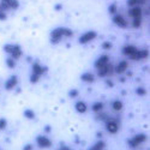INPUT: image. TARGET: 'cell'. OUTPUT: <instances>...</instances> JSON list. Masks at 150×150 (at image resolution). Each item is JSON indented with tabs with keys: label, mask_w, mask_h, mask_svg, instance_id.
Returning a JSON list of instances; mask_svg holds the SVG:
<instances>
[{
	"label": "cell",
	"mask_w": 150,
	"mask_h": 150,
	"mask_svg": "<svg viewBox=\"0 0 150 150\" xmlns=\"http://www.w3.org/2000/svg\"><path fill=\"white\" fill-rule=\"evenodd\" d=\"M113 21H114V23L117 24V25H119L120 28H126V27H127V21H126V19H124L122 16L117 15V16H114Z\"/></svg>",
	"instance_id": "cell-10"
},
{
	"label": "cell",
	"mask_w": 150,
	"mask_h": 150,
	"mask_svg": "<svg viewBox=\"0 0 150 150\" xmlns=\"http://www.w3.org/2000/svg\"><path fill=\"white\" fill-rule=\"evenodd\" d=\"M81 79L83 82H86V83H90V82H94V76L91 73H83L82 76H81Z\"/></svg>",
	"instance_id": "cell-16"
},
{
	"label": "cell",
	"mask_w": 150,
	"mask_h": 150,
	"mask_svg": "<svg viewBox=\"0 0 150 150\" xmlns=\"http://www.w3.org/2000/svg\"><path fill=\"white\" fill-rule=\"evenodd\" d=\"M108 64H109V62H108ZM108 64L106 66H103V67L97 70V73H98L100 77H105V76H107V74H108Z\"/></svg>",
	"instance_id": "cell-18"
},
{
	"label": "cell",
	"mask_w": 150,
	"mask_h": 150,
	"mask_svg": "<svg viewBox=\"0 0 150 150\" xmlns=\"http://www.w3.org/2000/svg\"><path fill=\"white\" fill-rule=\"evenodd\" d=\"M96 36H97V34H96L95 31H88V33L83 34V35L79 37V43H82V45H85V43L90 42L91 40H94Z\"/></svg>",
	"instance_id": "cell-4"
},
{
	"label": "cell",
	"mask_w": 150,
	"mask_h": 150,
	"mask_svg": "<svg viewBox=\"0 0 150 150\" xmlns=\"http://www.w3.org/2000/svg\"><path fill=\"white\" fill-rule=\"evenodd\" d=\"M5 19H6V13L3 10H0V21H5Z\"/></svg>",
	"instance_id": "cell-31"
},
{
	"label": "cell",
	"mask_w": 150,
	"mask_h": 150,
	"mask_svg": "<svg viewBox=\"0 0 150 150\" xmlns=\"http://www.w3.org/2000/svg\"><path fill=\"white\" fill-rule=\"evenodd\" d=\"M136 93H137V94H138L139 96H144V95L146 94L145 89H143V88H138V89H137V90H136Z\"/></svg>",
	"instance_id": "cell-27"
},
{
	"label": "cell",
	"mask_w": 150,
	"mask_h": 150,
	"mask_svg": "<svg viewBox=\"0 0 150 150\" xmlns=\"http://www.w3.org/2000/svg\"><path fill=\"white\" fill-rule=\"evenodd\" d=\"M23 150H33V145L31 144H28V145H25V148H24Z\"/></svg>",
	"instance_id": "cell-33"
},
{
	"label": "cell",
	"mask_w": 150,
	"mask_h": 150,
	"mask_svg": "<svg viewBox=\"0 0 150 150\" xmlns=\"http://www.w3.org/2000/svg\"><path fill=\"white\" fill-rule=\"evenodd\" d=\"M17 83H18V78H17L16 76H12V77L6 82L5 88H6L7 90H11V89H13L15 86L17 85Z\"/></svg>",
	"instance_id": "cell-12"
},
{
	"label": "cell",
	"mask_w": 150,
	"mask_h": 150,
	"mask_svg": "<svg viewBox=\"0 0 150 150\" xmlns=\"http://www.w3.org/2000/svg\"><path fill=\"white\" fill-rule=\"evenodd\" d=\"M106 127H107V131L110 132V133H117L118 130H119V124L115 121V120H109L107 121L106 124Z\"/></svg>",
	"instance_id": "cell-7"
},
{
	"label": "cell",
	"mask_w": 150,
	"mask_h": 150,
	"mask_svg": "<svg viewBox=\"0 0 150 150\" xmlns=\"http://www.w3.org/2000/svg\"><path fill=\"white\" fill-rule=\"evenodd\" d=\"M46 70H47V69H46V67H42L40 64H34V65H33V73L39 74V76H41V74H42Z\"/></svg>",
	"instance_id": "cell-14"
},
{
	"label": "cell",
	"mask_w": 150,
	"mask_h": 150,
	"mask_svg": "<svg viewBox=\"0 0 150 150\" xmlns=\"http://www.w3.org/2000/svg\"><path fill=\"white\" fill-rule=\"evenodd\" d=\"M6 127V120L5 119H0V130H4Z\"/></svg>",
	"instance_id": "cell-29"
},
{
	"label": "cell",
	"mask_w": 150,
	"mask_h": 150,
	"mask_svg": "<svg viewBox=\"0 0 150 150\" xmlns=\"http://www.w3.org/2000/svg\"><path fill=\"white\" fill-rule=\"evenodd\" d=\"M39 79H40L39 74H35V73L31 74V77H30V82L31 83H37V82H39Z\"/></svg>",
	"instance_id": "cell-26"
},
{
	"label": "cell",
	"mask_w": 150,
	"mask_h": 150,
	"mask_svg": "<svg viewBox=\"0 0 150 150\" xmlns=\"http://www.w3.org/2000/svg\"><path fill=\"white\" fill-rule=\"evenodd\" d=\"M3 3H5L7 6H8V8H18V6H19V4H18V1L17 0H1Z\"/></svg>",
	"instance_id": "cell-15"
},
{
	"label": "cell",
	"mask_w": 150,
	"mask_h": 150,
	"mask_svg": "<svg viewBox=\"0 0 150 150\" xmlns=\"http://www.w3.org/2000/svg\"><path fill=\"white\" fill-rule=\"evenodd\" d=\"M59 150H70L69 148H66V146H62V148H60Z\"/></svg>",
	"instance_id": "cell-34"
},
{
	"label": "cell",
	"mask_w": 150,
	"mask_h": 150,
	"mask_svg": "<svg viewBox=\"0 0 150 150\" xmlns=\"http://www.w3.org/2000/svg\"><path fill=\"white\" fill-rule=\"evenodd\" d=\"M127 67H129V64H127V61H120L119 64L117 65V67L114 69V71H115L117 73L121 74V73H124L125 71L127 70Z\"/></svg>",
	"instance_id": "cell-11"
},
{
	"label": "cell",
	"mask_w": 150,
	"mask_h": 150,
	"mask_svg": "<svg viewBox=\"0 0 150 150\" xmlns=\"http://www.w3.org/2000/svg\"><path fill=\"white\" fill-rule=\"evenodd\" d=\"M76 109H77V112H79V113H85L86 112V105L84 102L79 101V102L76 103Z\"/></svg>",
	"instance_id": "cell-17"
},
{
	"label": "cell",
	"mask_w": 150,
	"mask_h": 150,
	"mask_svg": "<svg viewBox=\"0 0 150 150\" xmlns=\"http://www.w3.org/2000/svg\"><path fill=\"white\" fill-rule=\"evenodd\" d=\"M149 57V52L146 49H143V51H137L133 55L130 57V59L132 60H143V59H146Z\"/></svg>",
	"instance_id": "cell-6"
},
{
	"label": "cell",
	"mask_w": 150,
	"mask_h": 150,
	"mask_svg": "<svg viewBox=\"0 0 150 150\" xmlns=\"http://www.w3.org/2000/svg\"><path fill=\"white\" fill-rule=\"evenodd\" d=\"M113 109L117 110V112L121 110V109H122V102H120V101H114V102H113Z\"/></svg>",
	"instance_id": "cell-21"
},
{
	"label": "cell",
	"mask_w": 150,
	"mask_h": 150,
	"mask_svg": "<svg viewBox=\"0 0 150 150\" xmlns=\"http://www.w3.org/2000/svg\"><path fill=\"white\" fill-rule=\"evenodd\" d=\"M108 62H109V57H108V55H102V57H100V58L96 60V62H95V67L98 70V69H101V67L106 66Z\"/></svg>",
	"instance_id": "cell-8"
},
{
	"label": "cell",
	"mask_w": 150,
	"mask_h": 150,
	"mask_svg": "<svg viewBox=\"0 0 150 150\" xmlns=\"http://www.w3.org/2000/svg\"><path fill=\"white\" fill-rule=\"evenodd\" d=\"M107 84H108L109 86H112V85H113V83H112V82H107Z\"/></svg>",
	"instance_id": "cell-35"
},
{
	"label": "cell",
	"mask_w": 150,
	"mask_h": 150,
	"mask_svg": "<svg viewBox=\"0 0 150 150\" xmlns=\"http://www.w3.org/2000/svg\"><path fill=\"white\" fill-rule=\"evenodd\" d=\"M77 95H78V91H77V90H71V91H70V96H71V97H76Z\"/></svg>",
	"instance_id": "cell-32"
},
{
	"label": "cell",
	"mask_w": 150,
	"mask_h": 150,
	"mask_svg": "<svg viewBox=\"0 0 150 150\" xmlns=\"http://www.w3.org/2000/svg\"><path fill=\"white\" fill-rule=\"evenodd\" d=\"M70 37L72 36V31L71 29H67V28H58V29H54L52 31V35H51V41L52 43L57 45L61 41V37Z\"/></svg>",
	"instance_id": "cell-1"
},
{
	"label": "cell",
	"mask_w": 150,
	"mask_h": 150,
	"mask_svg": "<svg viewBox=\"0 0 150 150\" xmlns=\"http://www.w3.org/2000/svg\"><path fill=\"white\" fill-rule=\"evenodd\" d=\"M109 12H110V13H115V12H117V5L115 4H112L109 6Z\"/></svg>",
	"instance_id": "cell-28"
},
{
	"label": "cell",
	"mask_w": 150,
	"mask_h": 150,
	"mask_svg": "<svg viewBox=\"0 0 150 150\" xmlns=\"http://www.w3.org/2000/svg\"><path fill=\"white\" fill-rule=\"evenodd\" d=\"M129 16L132 18H142V10L138 6H133L129 11Z\"/></svg>",
	"instance_id": "cell-9"
},
{
	"label": "cell",
	"mask_w": 150,
	"mask_h": 150,
	"mask_svg": "<svg viewBox=\"0 0 150 150\" xmlns=\"http://www.w3.org/2000/svg\"><path fill=\"white\" fill-rule=\"evenodd\" d=\"M102 48L103 49H110L112 48V43L110 42H103L102 43Z\"/></svg>",
	"instance_id": "cell-30"
},
{
	"label": "cell",
	"mask_w": 150,
	"mask_h": 150,
	"mask_svg": "<svg viewBox=\"0 0 150 150\" xmlns=\"http://www.w3.org/2000/svg\"><path fill=\"white\" fill-rule=\"evenodd\" d=\"M105 148V143L103 142H97L93 148H90L89 150H103Z\"/></svg>",
	"instance_id": "cell-19"
},
{
	"label": "cell",
	"mask_w": 150,
	"mask_h": 150,
	"mask_svg": "<svg viewBox=\"0 0 150 150\" xmlns=\"http://www.w3.org/2000/svg\"><path fill=\"white\" fill-rule=\"evenodd\" d=\"M141 22H142V18H133V23H132L133 28H138V27H141Z\"/></svg>",
	"instance_id": "cell-24"
},
{
	"label": "cell",
	"mask_w": 150,
	"mask_h": 150,
	"mask_svg": "<svg viewBox=\"0 0 150 150\" xmlns=\"http://www.w3.org/2000/svg\"><path fill=\"white\" fill-rule=\"evenodd\" d=\"M24 115H25L28 119H33L34 117H35V114H34V112L33 110H30V109H27L25 112H24Z\"/></svg>",
	"instance_id": "cell-25"
},
{
	"label": "cell",
	"mask_w": 150,
	"mask_h": 150,
	"mask_svg": "<svg viewBox=\"0 0 150 150\" xmlns=\"http://www.w3.org/2000/svg\"><path fill=\"white\" fill-rule=\"evenodd\" d=\"M36 142H37V144H39L40 148H49L52 145V142L45 136H39L36 138Z\"/></svg>",
	"instance_id": "cell-5"
},
{
	"label": "cell",
	"mask_w": 150,
	"mask_h": 150,
	"mask_svg": "<svg viewBox=\"0 0 150 150\" xmlns=\"http://www.w3.org/2000/svg\"><path fill=\"white\" fill-rule=\"evenodd\" d=\"M4 51L8 54H11L12 59H19L22 55V51H21V47L17 45H6L4 47Z\"/></svg>",
	"instance_id": "cell-2"
},
{
	"label": "cell",
	"mask_w": 150,
	"mask_h": 150,
	"mask_svg": "<svg viewBox=\"0 0 150 150\" xmlns=\"http://www.w3.org/2000/svg\"><path fill=\"white\" fill-rule=\"evenodd\" d=\"M102 108H103V105H102L101 102H96V103L93 106V110H94V112H100Z\"/></svg>",
	"instance_id": "cell-22"
},
{
	"label": "cell",
	"mask_w": 150,
	"mask_h": 150,
	"mask_svg": "<svg viewBox=\"0 0 150 150\" xmlns=\"http://www.w3.org/2000/svg\"><path fill=\"white\" fill-rule=\"evenodd\" d=\"M6 64H7V66H8L10 69H13V67L16 66V62H15V59H12V58H8V59L6 60Z\"/></svg>",
	"instance_id": "cell-23"
},
{
	"label": "cell",
	"mask_w": 150,
	"mask_h": 150,
	"mask_svg": "<svg viewBox=\"0 0 150 150\" xmlns=\"http://www.w3.org/2000/svg\"><path fill=\"white\" fill-rule=\"evenodd\" d=\"M143 3H144V0H129V1H127L129 6H131V7L137 6L138 4H143Z\"/></svg>",
	"instance_id": "cell-20"
},
{
	"label": "cell",
	"mask_w": 150,
	"mask_h": 150,
	"mask_svg": "<svg viewBox=\"0 0 150 150\" xmlns=\"http://www.w3.org/2000/svg\"><path fill=\"white\" fill-rule=\"evenodd\" d=\"M145 139H146V136H145V134H143V133L137 134V136L133 137L132 139L129 141V145H130L131 148H136V146H138L139 144H142Z\"/></svg>",
	"instance_id": "cell-3"
},
{
	"label": "cell",
	"mask_w": 150,
	"mask_h": 150,
	"mask_svg": "<svg viewBox=\"0 0 150 150\" xmlns=\"http://www.w3.org/2000/svg\"><path fill=\"white\" fill-rule=\"evenodd\" d=\"M138 49H137V47H134V46H131V45H129V46H125L124 47V54L125 55H127V57H131V55H133Z\"/></svg>",
	"instance_id": "cell-13"
}]
</instances>
